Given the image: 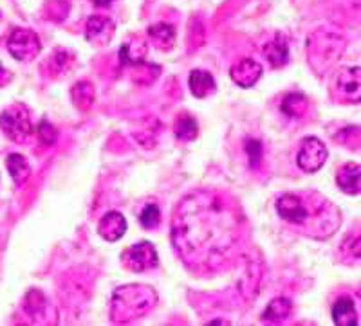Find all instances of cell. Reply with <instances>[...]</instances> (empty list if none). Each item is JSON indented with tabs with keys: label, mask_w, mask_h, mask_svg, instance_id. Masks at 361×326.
Wrapping results in <instances>:
<instances>
[{
	"label": "cell",
	"mask_w": 361,
	"mask_h": 326,
	"mask_svg": "<svg viewBox=\"0 0 361 326\" xmlns=\"http://www.w3.org/2000/svg\"><path fill=\"white\" fill-rule=\"evenodd\" d=\"M148 37L152 40L154 47H157L159 51H170L173 47V44H176L177 33L172 24L157 22V24L148 27Z\"/></svg>",
	"instance_id": "cell-14"
},
{
	"label": "cell",
	"mask_w": 361,
	"mask_h": 326,
	"mask_svg": "<svg viewBox=\"0 0 361 326\" xmlns=\"http://www.w3.org/2000/svg\"><path fill=\"white\" fill-rule=\"evenodd\" d=\"M71 98H73L74 106H76L78 111H82V112L90 111L96 101L94 87L90 85L89 82L74 83L73 89H71Z\"/></svg>",
	"instance_id": "cell-18"
},
{
	"label": "cell",
	"mask_w": 361,
	"mask_h": 326,
	"mask_svg": "<svg viewBox=\"0 0 361 326\" xmlns=\"http://www.w3.org/2000/svg\"><path fill=\"white\" fill-rule=\"evenodd\" d=\"M246 232L237 200L217 189H197L177 204L172 244L177 256L195 274L230 269Z\"/></svg>",
	"instance_id": "cell-1"
},
{
	"label": "cell",
	"mask_w": 361,
	"mask_h": 326,
	"mask_svg": "<svg viewBox=\"0 0 361 326\" xmlns=\"http://www.w3.org/2000/svg\"><path fill=\"white\" fill-rule=\"evenodd\" d=\"M8 82H9V73L6 70V67L0 63V87L6 85Z\"/></svg>",
	"instance_id": "cell-29"
},
{
	"label": "cell",
	"mask_w": 361,
	"mask_h": 326,
	"mask_svg": "<svg viewBox=\"0 0 361 326\" xmlns=\"http://www.w3.org/2000/svg\"><path fill=\"white\" fill-rule=\"evenodd\" d=\"M264 54H266L267 61L271 63V67L280 69L289 61V45L288 40L282 37V35H276L269 44L264 45Z\"/></svg>",
	"instance_id": "cell-15"
},
{
	"label": "cell",
	"mask_w": 361,
	"mask_h": 326,
	"mask_svg": "<svg viewBox=\"0 0 361 326\" xmlns=\"http://www.w3.org/2000/svg\"><path fill=\"white\" fill-rule=\"evenodd\" d=\"M8 51L15 60L31 61L40 54L42 44L40 38L35 31L25 27L13 29L11 37L8 40Z\"/></svg>",
	"instance_id": "cell-6"
},
{
	"label": "cell",
	"mask_w": 361,
	"mask_h": 326,
	"mask_svg": "<svg viewBox=\"0 0 361 326\" xmlns=\"http://www.w3.org/2000/svg\"><path fill=\"white\" fill-rule=\"evenodd\" d=\"M157 292L147 285H125L116 289L111 303V319L116 325L143 318L156 306Z\"/></svg>",
	"instance_id": "cell-3"
},
{
	"label": "cell",
	"mask_w": 361,
	"mask_h": 326,
	"mask_svg": "<svg viewBox=\"0 0 361 326\" xmlns=\"http://www.w3.org/2000/svg\"><path fill=\"white\" fill-rule=\"evenodd\" d=\"M90 2L94 6H98V8H109L114 0H90Z\"/></svg>",
	"instance_id": "cell-30"
},
{
	"label": "cell",
	"mask_w": 361,
	"mask_h": 326,
	"mask_svg": "<svg viewBox=\"0 0 361 326\" xmlns=\"http://www.w3.org/2000/svg\"><path fill=\"white\" fill-rule=\"evenodd\" d=\"M0 128L8 135V139L15 143H25L27 137L33 132L29 111L20 103L9 105L2 114H0Z\"/></svg>",
	"instance_id": "cell-4"
},
{
	"label": "cell",
	"mask_w": 361,
	"mask_h": 326,
	"mask_svg": "<svg viewBox=\"0 0 361 326\" xmlns=\"http://www.w3.org/2000/svg\"><path fill=\"white\" fill-rule=\"evenodd\" d=\"M98 232L103 240L118 242L127 232V220L119 211H109L102 216L98 224Z\"/></svg>",
	"instance_id": "cell-10"
},
{
	"label": "cell",
	"mask_w": 361,
	"mask_h": 326,
	"mask_svg": "<svg viewBox=\"0 0 361 326\" xmlns=\"http://www.w3.org/2000/svg\"><path fill=\"white\" fill-rule=\"evenodd\" d=\"M24 308L31 318H40V315H44L45 310H47V299H45V296L40 290H29V292L25 294Z\"/></svg>",
	"instance_id": "cell-24"
},
{
	"label": "cell",
	"mask_w": 361,
	"mask_h": 326,
	"mask_svg": "<svg viewBox=\"0 0 361 326\" xmlns=\"http://www.w3.org/2000/svg\"><path fill=\"white\" fill-rule=\"evenodd\" d=\"M333 319L338 326H357L356 305L350 298H340L333 305Z\"/></svg>",
	"instance_id": "cell-16"
},
{
	"label": "cell",
	"mask_w": 361,
	"mask_h": 326,
	"mask_svg": "<svg viewBox=\"0 0 361 326\" xmlns=\"http://www.w3.org/2000/svg\"><path fill=\"white\" fill-rule=\"evenodd\" d=\"M336 182L340 189L347 195H360L361 192V168L360 164L349 163L338 170Z\"/></svg>",
	"instance_id": "cell-11"
},
{
	"label": "cell",
	"mask_w": 361,
	"mask_h": 326,
	"mask_svg": "<svg viewBox=\"0 0 361 326\" xmlns=\"http://www.w3.org/2000/svg\"><path fill=\"white\" fill-rule=\"evenodd\" d=\"M6 168H8L9 175H11V179L15 180L17 186L25 184L29 177H31V164H29V161L20 153L9 155L8 159H6Z\"/></svg>",
	"instance_id": "cell-19"
},
{
	"label": "cell",
	"mask_w": 361,
	"mask_h": 326,
	"mask_svg": "<svg viewBox=\"0 0 361 326\" xmlns=\"http://www.w3.org/2000/svg\"><path fill=\"white\" fill-rule=\"evenodd\" d=\"M262 65H260L259 61L251 60V58H243V60H238L237 63H233V67L230 69V76L238 87H243V89H250L253 87L255 83L259 82L260 77H262Z\"/></svg>",
	"instance_id": "cell-9"
},
{
	"label": "cell",
	"mask_w": 361,
	"mask_h": 326,
	"mask_svg": "<svg viewBox=\"0 0 361 326\" xmlns=\"http://www.w3.org/2000/svg\"><path fill=\"white\" fill-rule=\"evenodd\" d=\"M276 211L300 232L320 240L333 237L341 222L336 206L318 193H286L276 200Z\"/></svg>",
	"instance_id": "cell-2"
},
{
	"label": "cell",
	"mask_w": 361,
	"mask_h": 326,
	"mask_svg": "<svg viewBox=\"0 0 361 326\" xmlns=\"http://www.w3.org/2000/svg\"><path fill=\"white\" fill-rule=\"evenodd\" d=\"M190 90L192 94L199 99L208 98L209 94H214L215 89H217V83H215V77L208 73V70L195 69L192 70L188 77Z\"/></svg>",
	"instance_id": "cell-13"
},
{
	"label": "cell",
	"mask_w": 361,
	"mask_h": 326,
	"mask_svg": "<svg viewBox=\"0 0 361 326\" xmlns=\"http://www.w3.org/2000/svg\"><path fill=\"white\" fill-rule=\"evenodd\" d=\"M327 148L318 137H305L300 144L298 155H296V164H298L305 173L318 172L327 161Z\"/></svg>",
	"instance_id": "cell-7"
},
{
	"label": "cell",
	"mask_w": 361,
	"mask_h": 326,
	"mask_svg": "<svg viewBox=\"0 0 361 326\" xmlns=\"http://www.w3.org/2000/svg\"><path fill=\"white\" fill-rule=\"evenodd\" d=\"M121 263L132 272H145V270L156 269L159 265V256L157 251L150 242H140V244L130 245L128 249L121 254Z\"/></svg>",
	"instance_id": "cell-5"
},
{
	"label": "cell",
	"mask_w": 361,
	"mask_h": 326,
	"mask_svg": "<svg viewBox=\"0 0 361 326\" xmlns=\"http://www.w3.org/2000/svg\"><path fill=\"white\" fill-rule=\"evenodd\" d=\"M148 53V45L141 38L130 37L119 47V61L127 67H134L145 61Z\"/></svg>",
	"instance_id": "cell-12"
},
{
	"label": "cell",
	"mask_w": 361,
	"mask_h": 326,
	"mask_svg": "<svg viewBox=\"0 0 361 326\" xmlns=\"http://www.w3.org/2000/svg\"><path fill=\"white\" fill-rule=\"evenodd\" d=\"M280 111L291 119L304 118L309 111L307 96L302 94V92H289V94H286V98H283L282 105H280Z\"/></svg>",
	"instance_id": "cell-17"
},
{
	"label": "cell",
	"mask_w": 361,
	"mask_h": 326,
	"mask_svg": "<svg viewBox=\"0 0 361 326\" xmlns=\"http://www.w3.org/2000/svg\"><path fill=\"white\" fill-rule=\"evenodd\" d=\"M140 222L145 229H156L161 224V209L157 204L145 206L140 215Z\"/></svg>",
	"instance_id": "cell-25"
},
{
	"label": "cell",
	"mask_w": 361,
	"mask_h": 326,
	"mask_svg": "<svg viewBox=\"0 0 361 326\" xmlns=\"http://www.w3.org/2000/svg\"><path fill=\"white\" fill-rule=\"evenodd\" d=\"M173 134L180 141H193L199 135V125L192 115H180L176 121Z\"/></svg>",
	"instance_id": "cell-23"
},
{
	"label": "cell",
	"mask_w": 361,
	"mask_h": 326,
	"mask_svg": "<svg viewBox=\"0 0 361 326\" xmlns=\"http://www.w3.org/2000/svg\"><path fill=\"white\" fill-rule=\"evenodd\" d=\"M51 63L54 65L53 69H51V73L67 74V70H69L71 65H73V56H71L67 51L58 49L56 53H54V56L51 58Z\"/></svg>",
	"instance_id": "cell-27"
},
{
	"label": "cell",
	"mask_w": 361,
	"mask_h": 326,
	"mask_svg": "<svg viewBox=\"0 0 361 326\" xmlns=\"http://www.w3.org/2000/svg\"><path fill=\"white\" fill-rule=\"evenodd\" d=\"M37 137L44 146H53L58 141V130L51 125L49 121L42 119L37 127Z\"/></svg>",
	"instance_id": "cell-26"
},
{
	"label": "cell",
	"mask_w": 361,
	"mask_h": 326,
	"mask_svg": "<svg viewBox=\"0 0 361 326\" xmlns=\"http://www.w3.org/2000/svg\"><path fill=\"white\" fill-rule=\"evenodd\" d=\"M360 80H361V74H360V67H350V69L343 70L338 77V87L343 90L345 94L350 96L357 101L360 99Z\"/></svg>",
	"instance_id": "cell-21"
},
{
	"label": "cell",
	"mask_w": 361,
	"mask_h": 326,
	"mask_svg": "<svg viewBox=\"0 0 361 326\" xmlns=\"http://www.w3.org/2000/svg\"><path fill=\"white\" fill-rule=\"evenodd\" d=\"M161 74V67L154 65V63H147V61H141L137 65H134V73H132V82H135L137 85H150L157 80V76Z\"/></svg>",
	"instance_id": "cell-22"
},
{
	"label": "cell",
	"mask_w": 361,
	"mask_h": 326,
	"mask_svg": "<svg viewBox=\"0 0 361 326\" xmlns=\"http://www.w3.org/2000/svg\"><path fill=\"white\" fill-rule=\"evenodd\" d=\"M116 33V24L109 17L92 15L85 25V40L94 45H107Z\"/></svg>",
	"instance_id": "cell-8"
},
{
	"label": "cell",
	"mask_w": 361,
	"mask_h": 326,
	"mask_svg": "<svg viewBox=\"0 0 361 326\" xmlns=\"http://www.w3.org/2000/svg\"><path fill=\"white\" fill-rule=\"evenodd\" d=\"M244 148H246L247 159H250L251 166H259L260 161H262V144H260V141H257V139H247Z\"/></svg>",
	"instance_id": "cell-28"
},
{
	"label": "cell",
	"mask_w": 361,
	"mask_h": 326,
	"mask_svg": "<svg viewBox=\"0 0 361 326\" xmlns=\"http://www.w3.org/2000/svg\"><path fill=\"white\" fill-rule=\"evenodd\" d=\"M293 303L288 298H276L264 310V319L269 322H282L291 315Z\"/></svg>",
	"instance_id": "cell-20"
}]
</instances>
